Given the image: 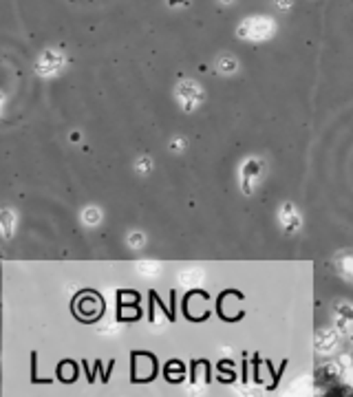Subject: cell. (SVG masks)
<instances>
[{
  "label": "cell",
  "mask_w": 353,
  "mask_h": 397,
  "mask_svg": "<svg viewBox=\"0 0 353 397\" xmlns=\"http://www.w3.org/2000/svg\"><path fill=\"white\" fill-rule=\"evenodd\" d=\"M278 31V25L272 16H247L237 25V38L245 43H267Z\"/></svg>",
  "instance_id": "cell-1"
},
{
  "label": "cell",
  "mask_w": 353,
  "mask_h": 397,
  "mask_svg": "<svg viewBox=\"0 0 353 397\" xmlns=\"http://www.w3.org/2000/svg\"><path fill=\"white\" fill-rule=\"evenodd\" d=\"M175 97H177L183 113H195L205 99V91H203V87L199 85V82H195L190 77H183V80L177 82Z\"/></svg>",
  "instance_id": "cell-2"
},
{
  "label": "cell",
  "mask_w": 353,
  "mask_h": 397,
  "mask_svg": "<svg viewBox=\"0 0 353 397\" xmlns=\"http://www.w3.org/2000/svg\"><path fill=\"white\" fill-rule=\"evenodd\" d=\"M263 173H265V163L259 157H247L241 163V168H239V185H241V192L245 197L254 195L259 183L263 181Z\"/></svg>",
  "instance_id": "cell-3"
},
{
  "label": "cell",
  "mask_w": 353,
  "mask_h": 397,
  "mask_svg": "<svg viewBox=\"0 0 353 397\" xmlns=\"http://www.w3.org/2000/svg\"><path fill=\"white\" fill-rule=\"evenodd\" d=\"M67 65V58L60 49H45L36 60V73L40 77H53Z\"/></svg>",
  "instance_id": "cell-4"
},
{
  "label": "cell",
  "mask_w": 353,
  "mask_h": 397,
  "mask_svg": "<svg viewBox=\"0 0 353 397\" xmlns=\"http://www.w3.org/2000/svg\"><path fill=\"white\" fill-rule=\"evenodd\" d=\"M278 223L283 227L285 234H296L298 229L303 227V217L298 212L296 203L292 201H285L281 207H278Z\"/></svg>",
  "instance_id": "cell-5"
},
{
  "label": "cell",
  "mask_w": 353,
  "mask_h": 397,
  "mask_svg": "<svg viewBox=\"0 0 353 397\" xmlns=\"http://www.w3.org/2000/svg\"><path fill=\"white\" fill-rule=\"evenodd\" d=\"M338 340H340V336L334 329H322L316 333V349L322 353H331L338 347Z\"/></svg>",
  "instance_id": "cell-6"
},
{
  "label": "cell",
  "mask_w": 353,
  "mask_h": 397,
  "mask_svg": "<svg viewBox=\"0 0 353 397\" xmlns=\"http://www.w3.org/2000/svg\"><path fill=\"white\" fill-rule=\"evenodd\" d=\"M205 278V271L201 267H188V269H181L177 274V281L185 287H195V285H201Z\"/></svg>",
  "instance_id": "cell-7"
},
{
  "label": "cell",
  "mask_w": 353,
  "mask_h": 397,
  "mask_svg": "<svg viewBox=\"0 0 353 397\" xmlns=\"http://www.w3.org/2000/svg\"><path fill=\"white\" fill-rule=\"evenodd\" d=\"M336 311V320H338V327L347 333L349 331V325H353V305L351 303H338L334 307Z\"/></svg>",
  "instance_id": "cell-8"
},
{
  "label": "cell",
  "mask_w": 353,
  "mask_h": 397,
  "mask_svg": "<svg viewBox=\"0 0 353 397\" xmlns=\"http://www.w3.org/2000/svg\"><path fill=\"white\" fill-rule=\"evenodd\" d=\"M214 67H217V73H221V75H234L239 71V60L230 53H223L217 58Z\"/></svg>",
  "instance_id": "cell-9"
},
{
  "label": "cell",
  "mask_w": 353,
  "mask_h": 397,
  "mask_svg": "<svg viewBox=\"0 0 353 397\" xmlns=\"http://www.w3.org/2000/svg\"><path fill=\"white\" fill-rule=\"evenodd\" d=\"M336 265L340 269V274L349 281H353V252L351 249H342V252L336 256Z\"/></svg>",
  "instance_id": "cell-10"
},
{
  "label": "cell",
  "mask_w": 353,
  "mask_h": 397,
  "mask_svg": "<svg viewBox=\"0 0 353 397\" xmlns=\"http://www.w3.org/2000/svg\"><path fill=\"white\" fill-rule=\"evenodd\" d=\"M82 223H85L87 227H97L104 219L102 210L97 205H87V207H82V214H80Z\"/></svg>",
  "instance_id": "cell-11"
},
{
  "label": "cell",
  "mask_w": 353,
  "mask_h": 397,
  "mask_svg": "<svg viewBox=\"0 0 353 397\" xmlns=\"http://www.w3.org/2000/svg\"><path fill=\"white\" fill-rule=\"evenodd\" d=\"M0 229H3V239H11L13 232H16V212L11 207H5L3 210V217H0Z\"/></svg>",
  "instance_id": "cell-12"
},
{
  "label": "cell",
  "mask_w": 353,
  "mask_h": 397,
  "mask_svg": "<svg viewBox=\"0 0 353 397\" xmlns=\"http://www.w3.org/2000/svg\"><path fill=\"white\" fill-rule=\"evenodd\" d=\"M137 271L141 276H146V278H157L161 274V263H157V261H141V263H137Z\"/></svg>",
  "instance_id": "cell-13"
},
{
  "label": "cell",
  "mask_w": 353,
  "mask_h": 397,
  "mask_svg": "<svg viewBox=\"0 0 353 397\" xmlns=\"http://www.w3.org/2000/svg\"><path fill=\"white\" fill-rule=\"evenodd\" d=\"M153 168H155V161H153L148 155H141V157L135 159V173H137V175L148 177V175L153 173Z\"/></svg>",
  "instance_id": "cell-14"
},
{
  "label": "cell",
  "mask_w": 353,
  "mask_h": 397,
  "mask_svg": "<svg viewBox=\"0 0 353 397\" xmlns=\"http://www.w3.org/2000/svg\"><path fill=\"white\" fill-rule=\"evenodd\" d=\"M126 245H129L131 249H141L143 245H146V234L137 232V229H133V232L126 234Z\"/></svg>",
  "instance_id": "cell-15"
},
{
  "label": "cell",
  "mask_w": 353,
  "mask_h": 397,
  "mask_svg": "<svg viewBox=\"0 0 353 397\" xmlns=\"http://www.w3.org/2000/svg\"><path fill=\"white\" fill-rule=\"evenodd\" d=\"M168 148H170L173 153H183L185 148H188V139L181 137V135H177V137H173V139H170Z\"/></svg>",
  "instance_id": "cell-16"
},
{
  "label": "cell",
  "mask_w": 353,
  "mask_h": 397,
  "mask_svg": "<svg viewBox=\"0 0 353 397\" xmlns=\"http://www.w3.org/2000/svg\"><path fill=\"white\" fill-rule=\"evenodd\" d=\"M274 7L278 9V11H292L294 9V0H274Z\"/></svg>",
  "instance_id": "cell-17"
},
{
  "label": "cell",
  "mask_w": 353,
  "mask_h": 397,
  "mask_svg": "<svg viewBox=\"0 0 353 397\" xmlns=\"http://www.w3.org/2000/svg\"><path fill=\"white\" fill-rule=\"evenodd\" d=\"M190 5V0H168V7H173V9H183V7H188Z\"/></svg>",
  "instance_id": "cell-18"
},
{
  "label": "cell",
  "mask_w": 353,
  "mask_h": 397,
  "mask_svg": "<svg viewBox=\"0 0 353 397\" xmlns=\"http://www.w3.org/2000/svg\"><path fill=\"white\" fill-rule=\"evenodd\" d=\"M219 3H221L223 7H230V5H234V3H237V0H219Z\"/></svg>",
  "instance_id": "cell-19"
},
{
  "label": "cell",
  "mask_w": 353,
  "mask_h": 397,
  "mask_svg": "<svg viewBox=\"0 0 353 397\" xmlns=\"http://www.w3.org/2000/svg\"><path fill=\"white\" fill-rule=\"evenodd\" d=\"M69 137H71V141H80V133H71Z\"/></svg>",
  "instance_id": "cell-20"
},
{
  "label": "cell",
  "mask_w": 353,
  "mask_h": 397,
  "mask_svg": "<svg viewBox=\"0 0 353 397\" xmlns=\"http://www.w3.org/2000/svg\"><path fill=\"white\" fill-rule=\"evenodd\" d=\"M347 333H349V340H351V342H353V329H349V331H347Z\"/></svg>",
  "instance_id": "cell-21"
}]
</instances>
